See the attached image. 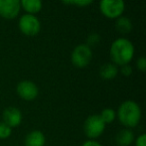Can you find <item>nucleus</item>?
I'll list each match as a JSON object with an SVG mask.
<instances>
[{
  "mask_svg": "<svg viewBox=\"0 0 146 146\" xmlns=\"http://www.w3.org/2000/svg\"><path fill=\"white\" fill-rule=\"evenodd\" d=\"M134 144H135V146H146V134L145 133H142V134L138 135V136L134 139Z\"/></svg>",
  "mask_w": 146,
  "mask_h": 146,
  "instance_id": "412c9836",
  "label": "nucleus"
},
{
  "mask_svg": "<svg viewBox=\"0 0 146 146\" xmlns=\"http://www.w3.org/2000/svg\"><path fill=\"white\" fill-rule=\"evenodd\" d=\"M118 121L124 126V128H134L139 124L142 117L141 108L134 100H125L119 106L116 111Z\"/></svg>",
  "mask_w": 146,
  "mask_h": 146,
  "instance_id": "f03ea898",
  "label": "nucleus"
},
{
  "mask_svg": "<svg viewBox=\"0 0 146 146\" xmlns=\"http://www.w3.org/2000/svg\"><path fill=\"white\" fill-rule=\"evenodd\" d=\"M21 9L25 11L26 14L35 15L42 10V0H20Z\"/></svg>",
  "mask_w": 146,
  "mask_h": 146,
  "instance_id": "f8f14e48",
  "label": "nucleus"
},
{
  "mask_svg": "<svg viewBox=\"0 0 146 146\" xmlns=\"http://www.w3.org/2000/svg\"><path fill=\"white\" fill-rule=\"evenodd\" d=\"M135 48L133 43L126 38H118L111 43L109 56L111 63L121 67L130 64L134 58Z\"/></svg>",
  "mask_w": 146,
  "mask_h": 146,
  "instance_id": "f257e3e1",
  "label": "nucleus"
},
{
  "mask_svg": "<svg viewBox=\"0 0 146 146\" xmlns=\"http://www.w3.org/2000/svg\"><path fill=\"white\" fill-rule=\"evenodd\" d=\"M115 28L121 34H128L132 31V22L129 19L128 17H125V16H120L119 18L115 19Z\"/></svg>",
  "mask_w": 146,
  "mask_h": 146,
  "instance_id": "4468645a",
  "label": "nucleus"
},
{
  "mask_svg": "<svg viewBox=\"0 0 146 146\" xmlns=\"http://www.w3.org/2000/svg\"><path fill=\"white\" fill-rule=\"evenodd\" d=\"M20 10V0H0V17L12 20L17 17Z\"/></svg>",
  "mask_w": 146,
  "mask_h": 146,
  "instance_id": "6e6552de",
  "label": "nucleus"
},
{
  "mask_svg": "<svg viewBox=\"0 0 146 146\" xmlns=\"http://www.w3.org/2000/svg\"><path fill=\"white\" fill-rule=\"evenodd\" d=\"M92 49L86 44H79L71 52L70 60L75 68L83 69L86 68L92 61Z\"/></svg>",
  "mask_w": 146,
  "mask_h": 146,
  "instance_id": "20e7f679",
  "label": "nucleus"
},
{
  "mask_svg": "<svg viewBox=\"0 0 146 146\" xmlns=\"http://www.w3.org/2000/svg\"><path fill=\"white\" fill-rule=\"evenodd\" d=\"M136 68L140 72H142V73H144V72L146 71V59L144 58V57H140V58L137 59Z\"/></svg>",
  "mask_w": 146,
  "mask_h": 146,
  "instance_id": "aec40b11",
  "label": "nucleus"
},
{
  "mask_svg": "<svg viewBox=\"0 0 146 146\" xmlns=\"http://www.w3.org/2000/svg\"><path fill=\"white\" fill-rule=\"evenodd\" d=\"M119 73L121 74L124 77H130L133 73L132 67L130 66V64H127V65H123L120 67V69H118Z\"/></svg>",
  "mask_w": 146,
  "mask_h": 146,
  "instance_id": "6ab92c4d",
  "label": "nucleus"
},
{
  "mask_svg": "<svg viewBox=\"0 0 146 146\" xmlns=\"http://www.w3.org/2000/svg\"><path fill=\"white\" fill-rule=\"evenodd\" d=\"M99 116L105 124H110V123H112L113 121L115 120V118H116V111H115L113 108H104V110H102Z\"/></svg>",
  "mask_w": 146,
  "mask_h": 146,
  "instance_id": "2eb2a0df",
  "label": "nucleus"
},
{
  "mask_svg": "<svg viewBox=\"0 0 146 146\" xmlns=\"http://www.w3.org/2000/svg\"><path fill=\"white\" fill-rule=\"evenodd\" d=\"M99 9L101 14L108 19H117L125 11L124 0H100Z\"/></svg>",
  "mask_w": 146,
  "mask_h": 146,
  "instance_id": "39448f33",
  "label": "nucleus"
},
{
  "mask_svg": "<svg viewBox=\"0 0 146 146\" xmlns=\"http://www.w3.org/2000/svg\"><path fill=\"white\" fill-rule=\"evenodd\" d=\"M16 94L21 100L26 102H32L36 100L39 94V88L35 83L28 80H24L16 86Z\"/></svg>",
  "mask_w": 146,
  "mask_h": 146,
  "instance_id": "0eeeda50",
  "label": "nucleus"
},
{
  "mask_svg": "<svg viewBox=\"0 0 146 146\" xmlns=\"http://www.w3.org/2000/svg\"><path fill=\"white\" fill-rule=\"evenodd\" d=\"M12 134V128L8 126L5 122L0 121V139L5 140V139L9 138Z\"/></svg>",
  "mask_w": 146,
  "mask_h": 146,
  "instance_id": "dca6fc26",
  "label": "nucleus"
},
{
  "mask_svg": "<svg viewBox=\"0 0 146 146\" xmlns=\"http://www.w3.org/2000/svg\"><path fill=\"white\" fill-rule=\"evenodd\" d=\"M60 1L65 5H70V0H60Z\"/></svg>",
  "mask_w": 146,
  "mask_h": 146,
  "instance_id": "5701e85b",
  "label": "nucleus"
},
{
  "mask_svg": "<svg viewBox=\"0 0 146 146\" xmlns=\"http://www.w3.org/2000/svg\"><path fill=\"white\" fill-rule=\"evenodd\" d=\"M94 0H70V5L77 6V7H87L91 5Z\"/></svg>",
  "mask_w": 146,
  "mask_h": 146,
  "instance_id": "a211bd4d",
  "label": "nucleus"
},
{
  "mask_svg": "<svg viewBox=\"0 0 146 146\" xmlns=\"http://www.w3.org/2000/svg\"><path fill=\"white\" fill-rule=\"evenodd\" d=\"M118 69L119 68L113 63H106L102 65L99 69V76L102 80L110 81V80H113L117 77L119 73Z\"/></svg>",
  "mask_w": 146,
  "mask_h": 146,
  "instance_id": "ddd939ff",
  "label": "nucleus"
},
{
  "mask_svg": "<svg viewBox=\"0 0 146 146\" xmlns=\"http://www.w3.org/2000/svg\"><path fill=\"white\" fill-rule=\"evenodd\" d=\"M100 41H101L100 35H98L97 33H91L90 35H88L87 40H86V45L88 47H90V48H92V47L97 46L100 43Z\"/></svg>",
  "mask_w": 146,
  "mask_h": 146,
  "instance_id": "f3484780",
  "label": "nucleus"
},
{
  "mask_svg": "<svg viewBox=\"0 0 146 146\" xmlns=\"http://www.w3.org/2000/svg\"><path fill=\"white\" fill-rule=\"evenodd\" d=\"M81 146H102L101 143L98 142L97 140H93V139H88L83 143Z\"/></svg>",
  "mask_w": 146,
  "mask_h": 146,
  "instance_id": "4be33fe9",
  "label": "nucleus"
},
{
  "mask_svg": "<svg viewBox=\"0 0 146 146\" xmlns=\"http://www.w3.org/2000/svg\"><path fill=\"white\" fill-rule=\"evenodd\" d=\"M135 135L131 129L123 128L116 133L115 142L118 146H130L134 142Z\"/></svg>",
  "mask_w": 146,
  "mask_h": 146,
  "instance_id": "9b49d317",
  "label": "nucleus"
},
{
  "mask_svg": "<svg viewBox=\"0 0 146 146\" xmlns=\"http://www.w3.org/2000/svg\"><path fill=\"white\" fill-rule=\"evenodd\" d=\"M106 124L100 118L99 114H91L85 119L83 124V131L88 139L96 140L103 134Z\"/></svg>",
  "mask_w": 146,
  "mask_h": 146,
  "instance_id": "7ed1b4c3",
  "label": "nucleus"
},
{
  "mask_svg": "<svg viewBox=\"0 0 146 146\" xmlns=\"http://www.w3.org/2000/svg\"><path fill=\"white\" fill-rule=\"evenodd\" d=\"M46 138L42 131L35 129L28 133L24 139V146H44Z\"/></svg>",
  "mask_w": 146,
  "mask_h": 146,
  "instance_id": "9d476101",
  "label": "nucleus"
},
{
  "mask_svg": "<svg viewBox=\"0 0 146 146\" xmlns=\"http://www.w3.org/2000/svg\"><path fill=\"white\" fill-rule=\"evenodd\" d=\"M18 28L23 35L33 37L39 34L41 30V23L36 15L23 14L18 20Z\"/></svg>",
  "mask_w": 146,
  "mask_h": 146,
  "instance_id": "423d86ee",
  "label": "nucleus"
},
{
  "mask_svg": "<svg viewBox=\"0 0 146 146\" xmlns=\"http://www.w3.org/2000/svg\"><path fill=\"white\" fill-rule=\"evenodd\" d=\"M23 115L19 108L15 106H8L2 112V121L11 128L17 127L21 124Z\"/></svg>",
  "mask_w": 146,
  "mask_h": 146,
  "instance_id": "1a4fd4ad",
  "label": "nucleus"
}]
</instances>
